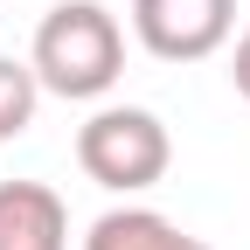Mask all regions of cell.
Listing matches in <instances>:
<instances>
[{"label":"cell","instance_id":"6da1fadb","mask_svg":"<svg viewBox=\"0 0 250 250\" xmlns=\"http://www.w3.org/2000/svg\"><path fill=\"white\" fill-rule=\"evenodd\" d=\"M28 70L42 90L56 98H104L125 70V28L111 7L98 0H56L35 28V49H28Z\"/></svg>","mask_w":250,"mask_h":250},{"label":"cell","instance_id":"7a4b0ae2","mask_svg":"<svg viewBox=\"0 0 250 250\" xmlns=\"http://www.w3.org/2000/svg\"><path fill=\"white\" fill-rule=\"evenodd\" d=\"M174 160V139H167V125L139 111V104H104L98 118L77 132V167L111 188V195H139V188H153L167 174Z\"/></svg>","mask_w":250,"mask_h":250},{"label":"cell","instance_id":"3957f363","mask_svg":"<svg viewBox=\"0 0 250 250\" xmlns=\"http://www.w3.org/2000/svg\"><path fill=\"white\" fill-rule=\"evenodd\" d=\"M236 0H132V35L160 62H202L229 42Z\"/></svg>","mask_w":250,"mask_h":250},{"label":"cell","instance_id":"277c9868","mask_svg":"<svg viewBox=\"0 0 250 250\" xmlns=\"http://www.w3.org/2000/svg\"><path fill=\"white\" fill-rule=\"evenodd\" d=\"M0 250H70V208L49 181H0Z\"/></svg>","mask_w":250,"mask_h":250},{"label":"cell","instance_id":"5b68a950","mask_svg":"<svg viewBox=\"0 0 250 250\" xmlns=\"http://www.w3.org/2000/svg\"><path fill=\"white\" fill-rule=\"evenodd\" d=\"M83 250H208V243L188 236L181 223H167L160 208H104L90 223Z\"/></svg>","mask_w":250,"mask_h":250},{"label":"cell","instance_id":"8992f818","mask_svg":"<svg viewBox=\"0 0 250 250\" xmlns=\"http://www.w3.org/2000/svg\"><path fill=\"white\" fill-rule=\"evenodd\" d=\"M35 104H42V83L28 62L0 56V139H21L28 125H35Z\"/></svg>","mask_w":250,"mask_h":250},{"label":"cell","instance_id":"52a82bcc","mask_svg":"<svg viewBox=\"0 0 250 250\" xmlns=\"http://www.w3.org/2000/svg\"><path fill=\"white\" fill-rule=\"evenodd\" d=\"M229 77H236V90L250 98V28L236 35V56H229Z\"/></svg>","mask_w":250,"mask_h":250}]
</instances>
